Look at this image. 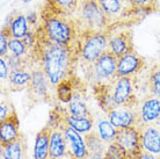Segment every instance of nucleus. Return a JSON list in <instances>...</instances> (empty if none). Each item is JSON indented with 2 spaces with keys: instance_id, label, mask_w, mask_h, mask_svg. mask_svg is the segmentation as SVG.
<instances>
[{
  "instance_id": "33",
  "label": "nucleus",
  "mask_w": 160,
  "mask_h": 159,
  "mask_svg": "<svg viewBox=\"0 0 160 159\" xmlns=\"http://www.w3.org/2000/svg\"><path fill=\"white\" fill-rule=\"evenodd\" d=\"M13 113H15L14 106H13L11 102L2 100V101H1V105H0V122L6 120L9 115H12Z\"/></svg>"
},
{
  "instance_id": "11",
  "label": "nucleus",
  "mask_w": 160,
  "mask_h": 159,
  "mask_svg": "<svg viewBox=\"0 0 160 159\" xmlns=\"http://www.w3.org/2000/svg\"><path fill=\"white\" fill-rule=\"evenodd\" d=\"M145 66H146V60L133 50L117 58L116 77L120 78V77L136 76L144 70Z\"/></svg>"
},
{
  "instance_id": "15",
  "label": "nucleus",
  "mask_w": 160,
  "mask_h": 159,
  "mask_svg": "<svg viewBox=\"0 0 160 159\" xmlns=\"http://www.w3.org/2000/svg\"><path fill=\"white\" fill-rule=\"evenodd\" d=\"M87 86L85 81H80V84L77 86L76 91L73 93V96L71 101L68 104V114L73 116H78V117H88L92 116L91 111L88 109L87 105H86V98H87Z\"/></svg>"
},
{
  "instance_id": "14",
  "label": "nucleus",
  "mask_w": 160,
  "mask_h": 159,
  "mask_svg": "<svg viewBox=\"0 0 160 159\" xmlns=\"http://www.w3.org/2000/svg\"><path fill=\"white\" fill-rule=\"evenodd\" d=\"M137 115L138 126L154 123L160 116V99L153 95L144 98L137 107Z\"/></svg>"
},
{
  "instance_id": "31",
  "label": "nucleus",
  "mask_w": 160,
  "mask_h": 159,
  "mask_svg": "<svg viewBox=\"0 0 160 159\" xmlns=\"http://www.w3.org/2000/svg\"><path fill=\"white\" fill-rule=\"evenodd\" d=\"M104 157L106 159H128L127 151L116 142H112L108 144L104 152Z\"/></svg>"
},
{
  "instance_id": "20",
  "label": "nucleus",
  "mask_w": 160,
  "mask_h": 159,
  "mask_svg": "<svg viewBox=\"0 0 160 159\" xmlns=\"http://www.w3.org/2000/svg\"><path fill=\"white\" fill-rule=\"evenodd\" d=\"M4 27L8 30L11 37H16V38H22L30 32L27 16L18 11L12 13V18L8 19L7 24Z\"/></svg>"
},
{
  "instance_id": "8",
  "label": "nucleus",
  "mask_w": 160,
  "mask_h": 159,
  "mask_svg": "<svg viewBox=\"0 0 160 159\" xmlns=\"http://www.w3.org/2000/svg\"><path fill=\"white\" fill-rule=\"evenodd\" d=\"M136 76L120 77L112 81V98L116 107L128 106L137 108L139 101L137 99Z\"/></svg>"
},
{
  "instance_id": "17",
  "label": "nucleus",
  "mask_w": 160,
  "mask_h": 159,
  "mask_svg": "<svg viewBox=\"0 0 160 159\" xmlns=\"http://www.w3.org/2000/svg\"><path fill=\"white\" fill-rule=\"evenodd\" d=\"M142 134L143 150L160 156V128L154 123L138 126Z\"/></svg>"
},
{
  "instance_id": "25",
  "label": "nucleus",
  "mask_w": 160,
  "mask_h": 159,
  "mask_svg": "<svg viewBox=\"0 0 160 159\" xmlns=\"http://www.w3.org/2000/svg\"><path fill=\"white\" fill-rule=\"evenodd\" d=\"M63 121L70 127H72L73 129H76L78 132L84 134V135L92 131L93 127H94V117L93 116H88V117L73 116L68 114L66 108H63Z\"/></svg>"
},
{
  "instance_id": "12",
  "label": "nucleus",
  "mask_w": 160,
  "mask_h": 159,
  "mask_svg": "<svg viewBox=\"0 0 160 159\" xmlns=\"http://www.w3.org/2000/svg\"><path fill=\"white\" fill-rule=\"evenodd\" d=\"M107 119L110 121V123L116 128L136 127L138 126V115H137V108L128 107V106H118L112 108L107 114Z\"/></svg>"
},
{
  "instance_id": "16",
  "label": "nucleus",
  "mask_w": 160,
  "mask_h": 159,
  "mask_svg": "<svg viewBox=\"0 0 160 159\" xmlns=\"http://www.w3.org/2000/svg\"><path fill=\"white\" fill-rule=\"evenodd\" d=\"M68 156H71V152L62 128H51L49 159H65Z\"/></svg>"
},
{
  "instance_id": "28",
  "label": "nucleus",
  "mask_w": 160,
  "mask_h": 159,
  "mask_svg": "<svg viewBox=\"0 0 160 159\" xmlns=\"http://www.w3.org/2000/svg\"><path fill=\"white\" fill-rule=\"evenodd\" d=\"M96 131L106 143L109 144L115 141L117 129L110 123L108 119H99L96 122Z\"/></svg>"
},
{
  "instance_id": "1",
  "label": "nucleus",
  "mask_w": 160,
  "mask_h": 159,
  "mask_svg": "<svg viewBox=\"0 0 160 159\" xmlns=\"http://www.w3.org/2000/svg\"><path fill=\"white\" fill-rule=\"evenodd\" d=\"M35 59L53 87L76 74V66L79 64L78 50L50 41L38 27L35 30Z\"/></svg>"
},
{
  "instance_id": "13",
  "label": "nucleus",
  "mask_w": 160,
  "mask_h": 159,
  "mask_svg": "<svg viewBox=\"0 0 160 159\" xmlns=\"http://www.w3.org/2000/svg\"><path fill=\"white\" fill-rule=\"evenodd\" d=\"M59 128H62V130H63L65 137H66L71 155L76 159L87 158L88 156H89V152H88L85 138L81 136V134L77 131L76 129H73L72 127H70L68 124H66L64 121L60 123Z\"/></svg>"
},
{
  "instance_id": "35",
  "label": "nucleus",
  "mask_w": 160,
  "mask_h": 159,
  "mask_svg": "<svg viewBox=\"0 0 160 159\" xmlns=\"http://www.w3.org/2000/svg\"><path fill=\"white\" fill-rule=\"evenodd\" d=\"M136 159H160V158L158 156L151 153V152H148V151H145V150H143L142 153H140Z\"/></svg>"
},
{
  "instance_id": "4",
  "label": "nucleus",
  "mask_w": 160,
  "mask_h": 159,
  "mask_svg": "<svg viewBox=\"0 0 160 159\" xmlns=\"http://www.w3.org/2000/svg\"><path fill=\"white\" fill-rule=\"evenodd\" d=\"M106 16L108 18L110 28L131 27L139 22L145 15L139 13L128 0H98Z\"/></svg>"
},
{
  "instance_id": "24",
  "label": "nucleus",
  "mask_w": 160,
  "mask_h": 159,
  "mask_svg": "<svg viewBox=\"0 0 160 159\" xmlns=\"http://www.w3.org/2000/svg\"><path fill=\"white\" fill-rule=\"evenodd\" d=\"M80 81H81V79L77 74H74V76L68 78V79L60 81L55 87L57 100L62 104H68L72 99L73 93L76 91L77 86L80 84Z\"/></svg>"
},
{
  "instance_id": "10",
  "label": "nucleus",
  "mask_w": 160,
  "mask_h": 159,
  "mask_svg": "<svg viewBox=\"0 0 160 159\" xmlns=\"http://www.w3.org/2000/svg\"><path fill=\"white\" fill-rule=\"evenodd\" d=\"M127 151L128 159H136L143 151L142 134L138 127H128L117 129L115 141Z\"/></svg>"
},
{
  "instance_id": "32",
  "label": "nucleus",
  "mask_w": 160,
  "mask_h": 159,
  "mask_svg": "<svg viewBox=\"0 0 160 159\" xmlns=\"http://www.w3.org/2000/svg\"><path fill=\"white\" fill-rule=\"evenodd\" d=\"M9 33L5 27L1 28L0 32V56L6 57L9 54V48H8V41H9Z\"/></svg>"
},
{
  "instance_id": "34",
  "label": "nucleus",
  "mask_w": 160,
  "mask_h": 159,
  "mask_svg": "<svg viewBox=\"0 0 160 159\" xmlns=\"http://www.w3.org/2000/svg\"><path fill=\"white\" fill-rule=\"evenodd\" d=\"M9 76V68H8V64L6 62L4 57L0 58V80H1V85L4 86V84H6Z\"/></svg>"
},
{
  "instance_id": "22",
  "label": "nucleus",
  "mask_w": 160,
  "mask_h": 159,
  "mask_svg": "<svg viewBox=\"0 0 160 159\" xmlns=\"http://www.w3.org/2000/svg\"><path fill=\"white\" fill-rule=\"evenodd\" d=\"M79 0H45L43 9L55 14L73 16L76 13Z\"/></svg>"
},
{
  "instance_id": "26",
  "label": "nucleus",
  "mask_w": 160,
  "mask_h": 159,
  "mask_svg": "<svg viewBox=\"0 0 160 159\" xmlns=\"http://www.w3.org/2000/svg\"><path fill=\"white\" fill-rule=\"evenodd\" d=\"M24 136L21 135L19 138L6 145H1V159H24L27 151Z\"/></svg>"
},
{
  "instance_id": "36",
  "label": "nucleus",
  "mask_w": 160,
  "mask_h": 159,
  "mask_svg": "<svg viewBox=\"0 0 160 159\" xmlns=\"http://www.w3.org/2000/svg\"><path fill=\"white\" fill-rule=\"evenodd\" d=\"M86 159H106L104 156H99V155H89Z\"/></svg>"
},
{
  "instance_id": "39",
  "label": "nucleus",
  "mask_w": 160,
  "mask_h": 159,
  "mask_svg": "<svg viewBox=\"0 0 160 159\" xmlns=\"http://www.w3.org/2000/svg\"><path fill=\"white\" fill-rule=\"evenodd\" d=\"M23 1H24V4H28V3H30L32 0H23Z\"/></svg>"
},
{
  "instance_id": "9",
  "label": "nucleus",
  "mask_w": 160,
  "mask_h": 159,
  "mask_svg": "<svg viewBox=\"0 0 160 159\" xmlns=\"http://www.w3.org/2000/svg\"><path fill=\"white\" fill-rule=\"evenodd\" d=\"M132 30L130 27L109 28V40L107 50L117 58L135 50L132 38Z\"/></svg>"
},
{
  "instance_id": "19",
  "label": "nucleus",
  "mask_w": 160,
  "mask_h": 159,
  "mask_svg": "<svg viewBox=\"0 0 160 159\" xmlns=\"http://www.w3.org/2000/svg\"><path fill=\"white\" fill-rule=\"evenodd\" d=\"M32 68H26L18 71H11L6 81L7 90L11 92H21L28 88L32 79Z\"/></svg>"
},
{
  "instance_id": "18",
  "label": "nucleus",
  "mask_w": 160,
  "mask_h": 159,
  "mask_svg": "<svg viewBox=\"0 0 160 159\" xmlns=\"http://www.w3.org/2000/svg\"><path fill=\"white\" fill-rule=\"evenodd\" d=\"M21 135L22 134L20 131V121L16 111L0 122V144L1 145L12 143Z\"/></svg>"
},
{
  "instance_id": "27",
  "label": "nucleus",
  "mask_w": 160,
  "mask_h": 159,
  "mask_svg": "<svg viewBox=\"0 0 160 159\" xmlns=\"http://www.w3.org/2000/svg\"><path fill=\"white\" fill-rule=\"evenodd\" d=\"M85 142H86L89 155L104 156V152H106L108 144L101 138L96 130H92L88 134H86L85 135Z\"/></svg>"
},
{
  "instance_id": "37",
  "label": "nucleus",
  "mask_w": 160,
  "mask_h": 159,
  "mask_svg": "<svg viewBox=\"0 0 160 159\" xmlns=\"http://www.w3.org/2000/svg\"><path fill=\"white\" fill-rule=\"evenodd\" d=\"M154 124H156L157 127H159V128H160V116L158 117V120H157L156 122H154Z\"/></svg>"
},
{
  "instance_id": "5",
  "label": "nucleus",
  "mask_w": 160,
  "mask_h": 159,
  "mask_svg": "<svg viewBox=\"0 0 160 159\" xmlns=\"http://www.w3.org/2000/svg\"><path fill=\"white\" fill-rule=\"evenodd\" d=\"M109 29L103 32H81L79 37L78 60L81 65H89L107 51Z\"/></svg>"
},
{
  "instance_id": "7",
  "label": "nucleus",
  "mask_w": 160,
  "mask_h": 159,
  "mask_svg": "<svg viewBox=\"0 0 160 159\" xmlns=\"http://www.w3.org/2000/svg\"><path fill=\"white\" fill-rule=\"evenodd\" d=\"M51 85L45 72L42 70L38 64H35L32 70V79L28 85V99L32 105L40 102H52Z\"/></svg>"
},
{
  "instance_id": "40",
  "label": "nucleus",
  "mask_w": 160,
  "mask_h": 159,
  "mask_svg": "<svg viewBox=\"0 0 160 159\" xmlns=\"http://www.w3.org/2000/svg\"><path fill=\"white\" fill-rule=\"evenodd\" d=\"M158 157H159V158H160V156H158Z\"/></svg>"
},
{
  "instance_id": "3",
  "label": "nucleus",
  "mask_w": 160,
  "mask_h": 159,
  "mask_svg": "<svg viewBox=\"0 0 160 159\" xmlns=\"http://www.w3.org/2000/svg\"><path fill=\"white\" fill-rule=\"evenodd\" d=\"M81 32H103L110 28L108 18L103 13L98 0H79L73 14Z\"/></svg>"
},
{
  "instance_id": "21",
  "label": "nucleus",
  "mask_w": 160,
  "mask_h": 159,
  "mask_svg": "<svg viewBox=\"0 0 160 159\" xmlns=\"http://www.w3.org/2000/svg\"><path fill=\"white\" fill-rule=\"evenodd\" d=\"M94 98L96 99L100 108L107 114L109 110L116 107L114 98H112V83L110 84H100L92 86Z\"/></svg>"
},
{
  "instance_id": "30",
  "label": "nucleus",
  "mask_w": 160,
  "mask_h": 159,
  "mask_svg": "<svg viewBox=\"0 0 160 159\" xmlns=\"http://www.w3.org/2000/svg\"><path fill=\"white\" fill-rule=\"evenodd\" d=\"M143 15H148L158 8V0H128Z\"/></svg>"
},
{
  "instance_id": "2",
  "label": "nucleus",
  "mask_w": 160,
  "mask_h": 159,
  "mask_svg": "<svg viewBox=\"0 0 160 159\" xmlns=\"http://www.w3.org/2000/svg\"><path fill=\"white\" fill-rule=\"evenodd\" d=\"M40 14L38 28L49 40L76 50L79 49L80 29L73 16L55 14L43 8Z\"/></svg>"
},
{
  "instance_id": "23",
  "label": "nucleus",
  "mask_w": 160,
  "mask_h": 159,
  "mask_svg": "<svg viewBox=\"0 0 160 159\" xmlns=\"http://www.w3.org/2000/svg\"><path fill=\"white\" fill-rule=\"evenodd\" d=\"M50 134H51V128L49 126H45L36 135L35 145H34V153H32L34 159H49Z\"/></svg>"
},
{
  "instance_id": "29",
  "label": "nucleus",
  "mask_w": 160,
  "mask_h": 159,
  "mask_svg": "<svg viewBox=\"0 0 160 159\" xmlns=\"http://www.w3.org/2000/svg\"><path fill=\"white\" fill-rule=\"evenodd\" d=\"M148 92L151 95L157 96L160 99V65L154 64L148 73Z\"/></svg>"
},
{
  "instance_id": "6",
  "label": "nucleus",
  "mask_w": 160,
  "mask_h": 159,
  "mask_svg": "<svg viewBox=\"0 0 160 159\" xmlns=\"http://www.w3.org/2000/svg\"><path fill=\"white\" fill-rule=\"evenodd\" d=\"M117 57L110 51H104L92 64L85 66V76L92 86L100 84H110L116 79Z\"/></svg>"
},
{
  "instance_id": "38",
  "label": "nucleus",
  "mask_w": 160,
  "mask_h": 159,
  "mask_svg": "<svg viewBox=\"0 0 160 159\" xmlns=\"http://www.w3.org/2000/svg\"><path fill=\"white\" fill-rule=\"evenodd\" d=\"M65 159H76V158H74V157H73V156L71 155V156H68V158H65Z\"/></svg>"
}]
</instances>
